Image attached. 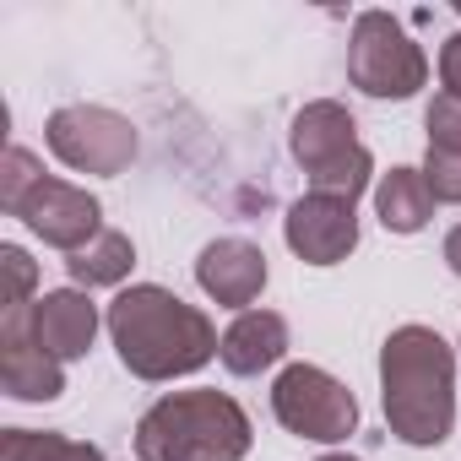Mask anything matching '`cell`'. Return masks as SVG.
<instances>
[{
	"mask_svg": "<svg viewBox=\"0 0 461 461\" xmlns=\"http://www.w3.org/2000/svg\"><path fill=\"white\" fill-rule=\"evenodd\" d=\"M445 261H450V272L461 277V222H456L450 234H445Z\"/></svg>",
	"mask_w": 461,
	"mask_h": 461,
	"instance_id": "44dd1931",
	"label": "cell"
},
{
	"mask_svg": "<svg viewBox=\"0 0 461 461\" xmlns=\"http://www.w3.org/2000/svg\"><path fill=\"white\" fill-rule=\"evenodd\" d=\"M288 245H294V256L310 261V267H337V261L358 245L353 201L321 195V190H310L304 201H294V212H288Z\"/></svg>",
	"mask_w": 461,
	"mask_h": 461,
	"instance_id": "9c48e42d",
	"label": "cell"
},
{
	"mask_svg": "<svg viewBox=\"0 0 461 461\" xmlns=\"http://www.w3.org/2000/svg\"><path fill=\"white\" fill-rule=\"evenodd\" d=\"M141 461H240L250 450V418L222 391H174L136 423Z\"/></svg>",
	"mask_w": 461,
	"mask_h": 461,
	"instance_id": "3957f363",
	"label": "cell"
},
{
	"mask_svg": "<svg viewBox=\"0 0 461 461\" xmlns=\"http://www.w3.org/2000/svg\"><path fill=\"white\" fill-rule=\"evenodd\" d=\"M6 461H104L98 445L66 439V434H33V429H12L6 434Z\"/></svg>",
	"mask_w": 461,
	"mask_h": 461,
	"instance_id": "2e32d148",
	"label": "cell"
},
{
	"mask_svg": "<svg viewBox=\"0 0 461 461\" xmlns=\"http://www.w3.org/2000/svg\"><path fill=\"white\" fill-rule=\"evenodd\" d=\"M0 272H6V294H0V299H6V310H28L23 294L33 288V261L17 245H6V250H0Z\"/></svg>",
	"mask_w": 461,
	"mask_h": 461,
	"instance_id": "d6986e66",
	"label": "cell"
},
{
	"mask_svg": "<svg viewBox=\"0 0 461 461\" xmlns=\"http://www.w3.org/2000/svg\"><path fill=\"white\" fill-rule=\"evenodd\" d=\"M283 353H288V321L272 315V310H245L234 326L222 331V342H217V358L234 375H261Z\"/></svg>",
	"mask_w": 461,
	"mask_h": 461,
	"instance_id": "4fadbf2b",
	"label": "cell"
},
{
	"mask_svg": "<svg viewBox=\"0 0 461 461\" xmlns=\"http://www.w3.org/2000/svg\"><path fill=\"white\" fill-rule=\"evenodd\" d=\"M109 337L120 348V364L141 380H174L201 369L217 353V331L201 310H190L185 299H174L168 288H125L109 304Z\"/></svg>",
	"mask_w": 461,
	"mask_h": 461,
	"instance_id": "6da1fadb",
	"label": "cell"
},
{
	"mask_svg": "<svg viewBox=\"0 0 461 461\" xmlns=\"http://www.w3.org/2000/svg\"><path fill=\"white\" fill-rule=\"evenodd\" d=\"M423 185H429L434 201H461V158H450V152H429V163H423Z\"/></svg>",
	"mask_w": 461,
	"mask_h": 461,
	"instance_id": "ac0fdd59",
	"label": "cell"
},
{
	"mask_svg": "<svg viewBox=\"0 0 461 461\" xmlns=\"http://www.w3.org/2000/svg\"><path fill=\"white\" fill-rule=\"evenodd\" d=\"M0 385L17 402H55L66 391V369H60V358H50L33 342L28 310H6V331H0Z\"/></svg>",
	"mask_w": 461,
	"mask_h": 461,
	"instance_id": "30bf717a",
	"label": "cell"
},
{
	"mask_svg": "<svg viewBox=\"0 0 461 461\" xmlns=\"http://www.w3.org/2000/svg\"><path fill=\"white\" fill-rule=\"evenodd\" d=\"M0 206L17 212L33 234L44 245H60V250H82L104 234V222H98V201L66 179H50L39 174L33 152L28 147H12L6 152V174H0Z\"/></svg>",
	"mask_w": 461,
	"mask_h": 461,
	"instance_id": "277c9868",
	"label": "cell"
},
{
	"mask_svg": "<svg viewBox=\"0 0 461 461\" xmlns=\"http://www.w3.org/2000/svg\"><path fill=\"white\" fill-rule=\"evenodd\" d=\"M50 152L77 174H120L136 158V131L114 109L71 104V109L50 114Z\"/></svg>",
	"mask_w": 461,
	"mask_h": 461,
	"instance_id": "ba28073f",
	"label": "cell"
},
{
	"mask_svg": "<svg viewBox=\"0 0 461 461\" xmlns=\"http://www.w3.org/2000/svg\"><path fill=\"white\" fill-rule=\"evenodd\" d=\"M385 423L407 445H439L456 423V364L429 326H402L380 353Z\"/></svg>",
	"mask_w": 461,
	"mask_h": 461,
	"instance_id": "7a4b0ae2",
	"label": "cell"
},
{
	"mask_svg": "<svg viewBox=\"0 0 461 461\" xmlns=\"http://www.w3.org/2000/svg\"><path fill=\"white\" fill-rule=\"evenodd\" d=\"M439 77H445V93H456V98H461V33L439 50Z\"/></svg>",
	"mask_w": 461,
	"mask_h": 461,
	"instance_id": "ffe728a7",
	"label": "cell"
},
{
	"mask_svg": "<svg viewBox=\"0 0 461 461\" xmlns=\"http://www.w3.org/2000/svg\"><path fill=\"white\" fill-rule=\"evenodd\" d=\"M348 77H353V87H364L369 98H412V93L429 82V60H423V50L402 33L396 17L364 12V17L353 23Z\"/></svg>",
	"mask_w": 461,
	"mask_h": 461,
	"instance_id": "8992f818",
	"label": "cell"
},
{
	"mask_svg": "<svg viewBox=\"0 0 461 461\" xmlns=\"http://www.w3.org/2000/svg\"><path fill=\"white\" fill-rule=\"evenodd\" d=\"M71 277L77 283H87V288H104V283H120L131 267H136V250H131V240L125 234H114V228H104V234L93 240V245H82L71 261Z\"/></svg>",
	"mask_w": 461,
	"mask_h": 461,
	"instance_id": "9a60e30c",
	"label": "cell"
},
{
	"mask_svg": "<svg viewBox=\"0 0 461 461\" xmlns=\"http://www.w3.org/2000/svg\"><path fill=\"white\" fill-rule=\"evenodd\" d=\"M272 412L288 434L299 439H321V445H337L358 429V402L348 385H337L326 369L315 364H294L277 375L272 385Z\"/></svg>",
	"mask_w": 461,
	"mask_h": 461,
	"instance_id": "52a82bcc",
	"label": "cell"
},
{
	"mask_svg": "<svg viewBox=\"0 0 461 461\" xmlns=\"http://www.w3.org/2000/svg\"><path fill=\"white\" fill-rule=\"evenodd\" d=\"M28 331H33V342L50 353V358H82L87 348H93V331H98V310H93V299L87 294H77V288H60V294H44V299H33L28 304Z\"/></svg>",
	"mask_w": 461,
	"mask_h": 461,
	"instance_id": "7c38bea8",
	"label": "cell"
},
{
	"mask_svg": "<svg viewBox=\"0 0 461 461\" xmlns=\"http://www.w3.org/2000/svg\"><path fill=\"white\" fill-rule=\"evenodd\" d=\"M195 283H201L217 304H228V310L245 315V310L256 304V294L267 288V256H261L250 240H217V245L201 250Z\"/></svg>",
	"mask_w": 461,
	"mask_h": 461,
	"instance_id": "8fae6325",
	"label": "cell"
},
{
	"mask_svg": "<svg viewBox=\"0 0 461 461\" xmlns=\"http://www.w3.org/2000/svg\"><path fill=\"white\" fill-rule=\"evenodd\" d=\"M321 461H353V456H321Z\"/></svg>",
	"mask_w": 461,
	"mask_h": 461,
	"instance_id": "7402d4cb",
	"label": "cell"
},
{
	"mask_svg": "<svg viewBox=\"0 0 461 461\" xmlns=\"http://www.w3.org/2000/svg\"><path fill=\"white\" fill-rule=\"evenodd\" d=\"M375 212L391 234H418V228L434 217V195L423 185V168H391L375 185Z\"/></svg>",
	"mask_w": 461,
	"mask_h": 461,
	"instance_id": "5bb4252c",
	"label": "cell"
},
{
	"mask_svg": "<svg viewBox=\"0 0 461 461\" xmlns=\"http://www.w3.org/2000/svg\"><path fill=\"white\" fill-rule=\"evenodd\" d=\"M294 158L304 163L321 195H342V201H353L375 174L369 147L358 141V125L342 104H310L294 120Z\"/></svg>",
	"mask_w": 461,
	"mask_h": 461,
	"instance_id": "5b68a950",
	"label": "cell"
},
{
	"mask_svg": "<svg viewBox=\"0 0 461 461\" xmlns=\"http://www.w3.org/2000/svg\"><path fill=\"white\" fill-rule=\"evenodd\" d=\"M423 125H429V152L461 158V98H456V93H439V98L429 104Z\"/></svg>",
	"mask_w": 461,
	"mask_h": 461,
	"instance_id": "e0dca14e",
	"label": "cell"
}]
</instances>
